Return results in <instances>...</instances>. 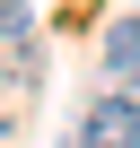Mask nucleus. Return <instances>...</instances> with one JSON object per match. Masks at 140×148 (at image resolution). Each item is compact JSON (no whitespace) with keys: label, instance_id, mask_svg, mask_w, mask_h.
I'll return each mask as SVG.
<instances>
[{"label":"nucleus","instance_id":"obj_1","mask_svg":"<svg viewBox=\"0 0 140 148\" xmlns=\"http://www.w3.org/2000/svg\"><path fill=\"white\" fill-rule=\"evenodd\" d=\"M79 148H140V96H96L79 113Z\"/></svg>","mask_w":140,"mask_h":148},{"label":"nucleus","instance_id":"obj_2","mask_svg":"<svg viewBox=\"0 0 140 148\" xmlns=\"http://www.w3.org/2000/svg\"><path fill=\"white\" fill-rule=\"evenodd\" d=\"M105 70H114V79H140V18L105 26Z\"/></svg>","mask_w":140,"mask_h":148},{"label":"nucleus","instance_id":"obj_3","mask_svg":"<svg viewBox=\"0 0 140 148\" xmlns=\"http://www.w3.org/2000/svg\"><path fill=\"white\" fill-rule=\"evenodd\" d=\"M0 35H9V44L26 35V0H0Z\"/></svg>","mask_w":140,"mask_h":148},{"label":"nucleus","instance_id":"obj_4","mask_svg":"<svg viewBox=\"0 0 140 148\" xmlns=\"http://www.w3.org/2000/svg\"><path fill=\"white\" fill-rule=\"evenodd\" d=\"M131 87H140V79H131Z\"/></svg>","mask_w":140,"mask_h":148}]
</instances>
